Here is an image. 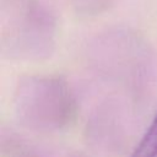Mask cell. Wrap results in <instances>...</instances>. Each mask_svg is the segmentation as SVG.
Wrapping results in <instances>:
<instances>
[{"mask_svg": "<svg viewBox=\"0 0 157 157\" xmlns=\"http://www.w3.org/2000/svg\"><path fill=\"white\" fill-rule=\"evenodd\" d=\"M130 157H157V115Z\"/></svg>", "mask_w": 157, "mask_h": 157, "instance_id": "1", "label": "cell"}]
</instances>
